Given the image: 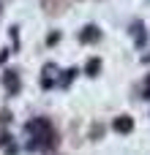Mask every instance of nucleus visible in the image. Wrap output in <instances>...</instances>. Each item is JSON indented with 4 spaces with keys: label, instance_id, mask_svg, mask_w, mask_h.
<instances>
[{
    "label": "nucleus",
    "instance_id": "f257e3e1",
    "mask_svg": "<svg viewBox=\"0 0 150 155\" xmlns=\"http://www.w3.org/2000/svg\"><path fill=\"white\" fill-rule=\"evenodd\" d=\"M131 125H134V123H131V117H118V120H115V128H118L120 134L131 131Z\"/></svg>",
    "mask_w": 150,
    "mask_h": 155
}]
</instances>
